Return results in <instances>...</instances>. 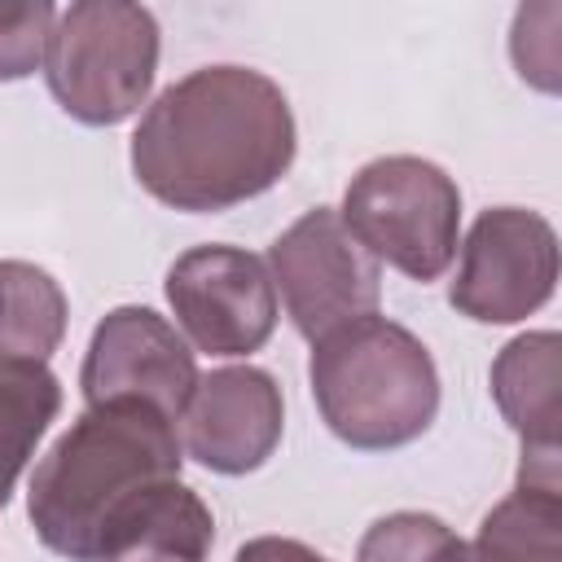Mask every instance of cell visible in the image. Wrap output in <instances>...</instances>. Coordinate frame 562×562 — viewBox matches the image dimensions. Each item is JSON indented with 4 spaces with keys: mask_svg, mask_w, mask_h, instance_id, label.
<instances>
[{
    "mask_svg": "<svg viewBox=\"0 0 562 562\" xmlns=\"http://www.w3.org/2000/svg\"><path fill=\"white\" fill-rule=\"evenodd\" d=\"M299 149L290 97L255 66H202L162 88L132 132L136 184L189 215L268 193Z\"/></svg>",
    "mask_w": 562,
    "mask_h": 562,
    "instance_id": "1",
    "label": "cell"
},
{
    "mask_svg": "<svg viewBox=\"0 0 562 562\" xmlns=\"http://www.w3.org/2000/svg\"><path fill=\"white\" fill-rule=\"evenodd\" d=\"M184 448L176 422L149 404L114 400L83 408L40 457L26 514L44 549L70 562H97L105 522L149 483L180 479Z\"/></svg>",
    "mask_w": 562,
    "mask_h": 562,
    "instance_id": "2",
    "label": "cell"
},
{
    "mask_svg": "<svg viewBox=\"0 0 562 562\" xmlns=\"http://www.w3.org/2000/svg\"><path fill=\"white\" fill-rule=\"evenodd\" d=\"M307 382L329 435L356 452L404 448L439 413L435 356L413 329L378 312L316 338Z\"/></svg>",
    "mask_w": 562,
    "mask_h": 562,
    "instance_id": "3",
    "label": "cell"
},
{
    "mask_svg": "<svg viewBox=\"0 0 562 562\" xmlns=\"http://www.w3.org/2000/svg\"><path fill=\"white\" fill-rule=\"evenodd\" d=\"M40 70L75 123L114 127L149 101L158 18L132 0H75L57 9Z\"/></svg>",
    "mask_w": 562,
    "mask_h": 562,
    "instance_id": "4",
    "label": "cell"
},
{
    "mask_svg": "<svg viewBox=\"0 0 562 562\" xmlns=\"http://www.w3.org/2000/svg\"><path fill=\"white\" fill-rule=\"evenodd\" d=\"M347 233L386 268L408 281H439L457 259L461 189L417 154H386L364 162L342 193Z\"/></svg>",
    "mask_w": 562,
    "mask_h": 562,
    "instance_id": "5",
    "label": "cell"
},
{
    "mask_svg": "<svg viewBox=\"0 0 562 562\" xmlns=\"http://www.w3.org/2000/svg\"><path fill=\"white\" fill-rule=\"evenodd\" d=\"M268 277L307 342L373 316L382 303V263L347 233L334 206L303 211L268 246Z\"/></svg>",
    "mask_w": 562,
    "mask_h": 562,
    "instance_id": "6",
    "label": "cell"
},
{
    "mask_svg": "<svg viewBox=\"0 0 562 562\" xmlns=\"http://www.w3.org/2000/svg\"><path fill=\"white\" fill-rule=\"evenodd\" d=\"M558 290V233L540 211L492 206L465 241L448 303L479 325H518Z\"/></svg>",
    "mask_w": 562,
    "mask_h": 562,
    "instance_id": "7",
    "label": "cell"
},
{
    "mask_svg": "<svg viewBox=\"0 0 562 562\" xmlns=\"http://www.w3.org/2000/svg\"><path fill=\"white\" fill-rule=\"evenodd\" d=\"M167 303L193 351L250 356L277 329V290L268 263L241 246L206 241L167 268Z\"/></svg>",
    "mask_w": 562,
    "mask_h": 562,
    "instance_id": "8",
    "label": "cell"
},
{
    "mask_svg": "<svg viewBox=\"0 0 562 562\" xmlns=\"http://www.w3.org/2000/svg\"><path fill=\"white\" fill-rule=\"evenodd\" d=\"M198 360L184 334L158 316L154 307L123 303L105 312L88 338L83 369H79V391L92 404H149L162 417L180 422L193 386H198Z\"/></svg>",
    "mask_w": 562,
    "mask_h": 562,
    "instance_id": "9",
    "label": "cell"
},
{
    "mask_svg": "<svg viewBox=\"0 0 562 562\" xmlns=\"http://www.w3.org/2000/svg\"><path fill=\"white\" fill-rule=\"evenodd\" d=\"M180 448L211 474H250L259 470L285 430V400L268 369L224 364L198 378L180 413Z\"/></svg>",
    "mask_w": 562,
    "mask_h": 562,
    "instance_id": "10",
    "label": "cell"
},
{
    "mask_svg": "<svg viewBox=\"0 0 562 562\" xmlns=\"http://www.w3.org/2000/svg\"><path fill=\"white\" fill-rule=\"evenodd\" d=\"M356 562H562V531L536 509L496 505L483 514L479 536L461 540L435 514L395 509L360 536Z\"/></svg>",
    "mask_w": 562,
    "mask_h": 562,
    "instance_id": "11",
    "label": "cell"
},
{
    "mask_svg": "<svg viewBox=\"0 0 562 562\" xmlns=\"http://www.w3.org/2000/svg\"><path fill=\"white\" fill-rule=\"evenodd\" d=\"M215 544L211 505L180 479L140 487L101 531L97 562H206Z\"/></svg>",
    "mask_w": 562,
    "mask_h": 562,
    "instance_id": "12",
    "label": "cell"
},
{
    "mask_svg": "<svg viewBox=\"0 0 562 562\" xmlns=\"http://www.w3.org/2000/svg\"><path fill=\"white\" fill-rule=\"evenodd\" d=\"M558 351L553 329H527L496 351L487 373L501 417L531 452L558 448Z\"/></svg>",
    "mask_w": 562,
    "mask_h": 562,
    "instance_id": "13",
    "label": "cell"
},
{
    "mask_svg": "<svg viewBox=\"0 0 562 562\" xmlns=\"http://www.w3.org/2000/svg\"><path fill=\"white\" fill-rule=\"evenodd\" d=\"M66 290L26 259H0V369H44L66 338Z\"/></svg>",
    "mask_w": 562,
    "mask_h": 562,
    "instance_id": "14",
    "label": "cell"
},
{
    "mask_svg": "<svg viewBox=\"0 0 562 562\" xmlns=\"http://www.w3.org/2000/svg\"><path fill=\"white\" fill-rule=\"evenodd\" d=\"M61 413V382L44 369H0V509L9 505L35 443Z\"/></svg>",
    "mask_w": 562,
    "mask_h": 562,
    "instance_id": "15",
    "label": "cell"
},
{
    "mask_svg": "<svg viewBox=\"0 0 562 562\" xmlns=\"http://www.w3.org/2000/svg\"><path fill=\"white\" fill-rule=\"evenodd\" d=\"M53 22H57V4L48 0L0 4V83L26 79L44 66Z\"/></svg>",
    "mask_w": 562,
    "mask_h": 562,
    "instance_id": "16",
    "label": "cell"
},
{
    "mask_svg": "<svg viewBox=\"0 0 562 562\" xmlns=\"http://www.w3.org/2000/svg\"><path fill=\"white\" fill-rule=\"evenodd\" d=\"M558 9L549 13V22H544V31H536V13L531 9H518V18H514V35H531V48H509L514 53V66H518V75L527 79V83H536V88H544V92H558Z\"/></svg>",
    "mask_w": 562,
    "mask_h": 562,
    "instance_id": "17",
    "label": "cell"
},
{
    "mask_svg": "<svg viewBox=\"0 0 562 562\" xmlns=\"http://www.w3.org/2000/svg\"><path fill=\"white\" fill-rule=\"evenodd\" d=\"M233 562H329V558L290 536H255L233 553Z\"/></svg>",
    "mask_w": 562,
    "mask_h": 562,
    "instance_id": "18",
    "label": "cell"
}]
</instances>
